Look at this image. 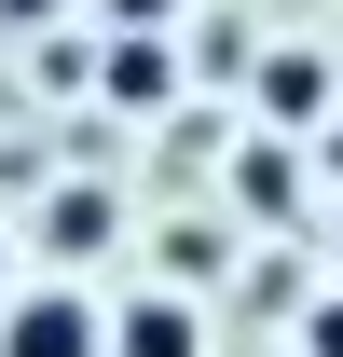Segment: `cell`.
<instances>
[{
	"label": "cell",
	"mask_w": 343,
	"mask_h": 357,
	"mask_svg": "<svg viewBox=\"0 0 343 357\" xmlns=\"http://www.w3.org/2000/svg\"><path fill=\"white\" fill-rule=\"evenodd\" d=\"M96 303L83 275H14L0 289V357H96Z\"/></svg>",
	"instance_id": "6da1fadb"
},
{
	"label": "cell",
	"mask_w": 343,
	"mask_h": 357,
	"mask_svg": "<svg viewBox=\"0 0 343 357\" xmlns=\"http://www.w3.org/2000/svg\"><path fill=\"white\" fill-rule=\"evenodd\" d=\"M220 206H234V220H261V234H289L302 220V137H234V165H220Z\"/></svg>",
	"instance_id": "277c9868"
},
{
	"label": "cell",
	"mask_w": 343,
	"mask_h": 357,
	"mask_svg": "<svg viewBox=\"0 0 343 357\" xmlns=\"http://www.w3.org/2000/svg\"><path fill=\"white\" fill-rule=\"evenodd\" d=\"M83 55H96V69H83L96 110H124V124H137V110H151V124L178 110V42H83Z\"/></svg>",
	"instance_id": "5b68a950"
},
{
	"label": "cell",
	"mask_w": 343,
	"mask_h": 357,
	"mask_svg": "<svg viewBox=\"0 0 343 357\" xmlns=\"http://www.w3.org/2000/svg\"><path fill=\"white\" fill-rule=\"evenodd\" d=\"M14 275H28V261H14V220H0V289H14Z\"/></svg>",
	"instance_id": "8fae6325"
},
{
	"label": "cell",
	"mask_w": 343,
	"mask_h": 357,
	"mask_svg": "<svg viewBox=\"0 0 343 357\" xmlns=\"http://www.w3.org/2000/svg\"><path fill=\"white\" fill-rule=\"evenodd\" d=\"M96 357H220L206 330V289H124V303H96Z\"/></svg>",
	"instance_id": "7a4b0ae2"
},
{
	"label": "cell",
	"mask_w": 343,
	"mask_h": 357,
	"mask_svg": "<svg viewBox=\"0 0 343 357\" xmlns=\"http://www.w3.org/2000/svg\"><path fill=\"white\" fill-rule=\"evenodd\" d=\"M316 151H330V178H343V110H330V124H316Z\"/></svg>",
	"instance_id": "30bf717a"
},
{
	"label": "cell",
	"mask_w": 343,
	"mask_h": 357,
	"mask_svg": "<svg viewBox=\"0 0 343 357\" xmlns=\"http://www.w3.org/2000/svg\"><path fill=\"white\" fill-rule=\"evenodd\" d=\"M0 28H14V42H42V28H69V0H0Z\"/></svg>",
	"instance_id": "9c48e42d"
},
{
	"label": "cell",
	"mask_w": 343,
	"mask_h": 357,
	"mask_svg": "<svg viewBox=\"0 0 343 357\" xmlns=\"http://www.w3.org/2000/svg\"><path fill=\"white\" fill-rule=\"evenodd\" d=\"M178 14H192V0H96L83 42H178Z\"/></svg>",
	"instance_id": "52a82bcc"
},
{
	"label": "cell",
	"mask_w": 343,
	"mask_h": 357,
	"mask_svg": "<svg viewBox=\"0 0 343 357\" xmlns=\"http://www.w3.org/2000/svg\"><path fill=\"white\" fill-rule=\"evenodd\" d=\"M330 289H343V206H330Z\"/></svg>",
	"instance_id": "7c38bea8"
},
{
	"label": "cell",
	"mask_w": 343,
	"mask_h": 357,
	"mask_svg": "<svg viewBox=\"0 0 343 357\" xmlns=\"http://www.w3.org/2000/svg\"><path fill=\"white\" fill-rule=\"evenodd\" d=\"M110 234H124V206H110L96 178H55V192H42V275H69V261H96Z\"/></svg>",
	"instance_id": "8992f818"
},
{
	"label": "cell",
	"mask_w": 343,
	"mask_h": 357,
	"mask_svg": "<svg viewBox=\"0 0 343 357\" xmlns=\"http://www.w3.org/2000/svg\"><path fill=\"white\" fill-rule=\"evenodd\" d=\"M330 110H343L330 42H261V69H247V124H261V137H316Z\"/></svg>",
	"instance_id": "3957f363"
},
{
	"label": "cell",
	"mask_w": 343,
	"mask_h": 357,
	"mask_svg": "<svg viewBox=\"0 0 343 357\" xmlns=\"http://www.w3.org/2000/svg\"><path fill=\"white\" fill-rule=\"evenodd\" d=\"M302 357H343V289H302Z\"/></svg>",
	"instance_id": "ba28073f"
}]
</instances>
